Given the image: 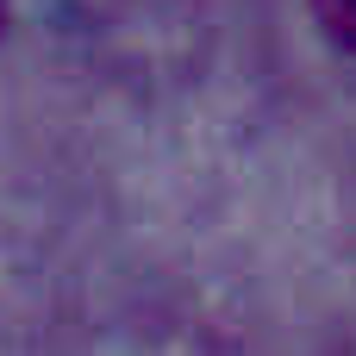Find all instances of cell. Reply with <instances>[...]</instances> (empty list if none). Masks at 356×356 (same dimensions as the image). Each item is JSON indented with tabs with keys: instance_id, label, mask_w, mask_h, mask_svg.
Here are the masks:
<instances>
[{
	"instance_id": "cell-1",
	"label": "cell",
	"mask_w": 356,
	"mask_h": 356,
	"mask_svg": "<svg viewBox=\"0 0 356 356\" xmlns=\"http://www.w3.org/2000/svg\"><path fill=\"white\" fill-rule=\"evenodd\" d=\"M313 13L344 50H356V0H313Z\"/></svg>"
}]
</instances>
